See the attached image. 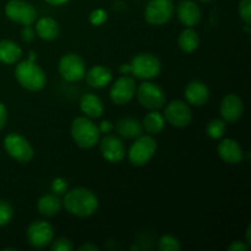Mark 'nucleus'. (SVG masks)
<instances>
[{"mask_svg": "<svg viewBox=\"0 0 251 251\" xmlns=\"http://www.w3.org/2000/svg\"><path fill=\"white\" fill-rule=\"evenodd\" d=\"M63 205L70 215L76 217H90L97 211L100 201L96 194L87 188H75L66 191Z\"/></svg>", "mask_w": 251, "mask_h": 251, "instance_id": "obj_1", "label": "nucleus"}, {"mask_svg": "<svg viewBox=\"0 0 251 251\" xmlns=\"http://www.w3.org/2000/svg\"><path fill=\"white\" fill-rule=\"evenodd\" d=\"M15 77L21 87L31 92H38L47 85V75L43 69L29 58L17 64L15 69Z\"/></svg>", "mask_w": 251, "mask_h": 251, "instance_id": "obj_2", "label": "nucleus"}, {"mask_svg": "<svg viewBox=\"0 0 251 251\" xmlns=\"http://www.w3.org/2000/svg\"><path fill=\"white\" fill-rule=\"evenodd\" d=\"M71 136L80 149L88 150L100 142V132L90 118L78 117L71 124Z\"/></svg>", "mask_w": 251, "mask_h": 251, "instance_id": "obj_3", "label": "nucleus"}, {"mask_svg": "<svg viewBox=\"0 0 251 251\" xmlns=\"http://www.w3.org/2000/svg\"><path fill=\"white\" fill-rule=\"evenodd\" d=\"M130 74L140 80H151L161 73V61L151 53H140L130 61Z\"/></svg>", "mask_w": 251, "mask_h": 251, "instance_id": "obj_4", "label": "nucleus"}, {"mask_svg": "<svg viewBox=\"0 0 251 251\" xmlns=\"http://www.w3.org/2000/svg\"><path fill=\"white\" fill-rule=\"evenodd\" d=\"M157 151V142L150 135H140L129 150V161L132 166L142 167L151 161Z\"/></svg>", "mask_w": 251, "mask_h": 251, "instance_id": "obj_5", "label": "nucleus"}, {"mask_svg": "<svg viewBox=\"0 0 251 251\" xmlns=\"http://www.w3.org/2000/svg\"><path fill=\"white\" fill-rule=\"evenodd\" d=\"M4 149L6 153L20 163H27L34 156V150L26 137L11 132L4 139Z\"/></svg>", "mask_w": 251, "mask_h": 251, "instance_id": "obj_6", "label": "nucleus"}, {"mask_svg": "<svg viewBox=\"0 0 251 251\" xmlns=\"http://www.w3.org/2000/svg\"><path fill=\"white\" fill-rule=\"evenodd\" d=\"M136 97L140 104L150 110H158L166 104V93L157 83L142 82L136 88Z\"/></svg>", "mask_w": 251, "mask_h": 251, "instance_id": "obj_7", "label": "nucleus"}, {"mask_svg": "<svg viewBox=\"0 0 251 251\" xmlns=\"http://www.w3.org/2000/svg\"><path fill=\"white\" fill-rule=\"evenodd\" d=\"M58 69L61 77L69 82H77L85 77V61L76 53H68L61 56Z\"/></svg>", "mask_w": 251, "mask_h": 251, "instance_id": "obj_8", "label": "nucleus"}, {"mask_svg": "<svg viewBox=\"0 0 251 251\" xmlns=\"http://www.w3.org/2000/svg\"><path fill=\"white\" fill-rule=\"evenodd\" d=\"M5 15L16 24L31 26L36 22L37 10L33 5L25 0H10L5 5Z\"/></svg>", "mask_w": 251, "mask_h": 251, "instance_id": "obj_9", "label": "nucleus"}, {"mask_svg": "<svg viewBox=\"0 0 251 251\" xmlns=\"http://www.w3.org/2000/svg\"><path fill=\"white\" fill-rule=\"evenodd\" d=\"M27 242L34 249H44L49 247L54 239V229L46 221H34L27 228Z\"/></svg>", "mask_w": 251, "mask_h": 251, "instance_id": "obj_10", "label": "nucleus"}, {"mask_svg": "<svg viewBox=\"0 0 251 251\" xmlns=\"http://www.w3.org/2000/svg\"><path fill=\"white\" fill-rule=\"evenodd\" d=\"M174 12L172 0H150L145 7V20L147 24L159 26L171 20Z\"/></svg>", "mask_w": 251, "mask_h": 251, "instance_id": "obj_11", "label": "nucleus"}, {"mask_svg": "<svg viewBox=\"0 0 251 251\" xmlns=\"http://www.w3.org/2000/svg\"><path fill=\"white\" fill-rule=\"evenodd\" d=\"M163 117L166 123H169L172 126L186 127L193 119V113L188 103L176 100L166 105Z\"/></svg>", "mask_w": 251, "mask_h": 251, "instance_id": "obj_12", "label": "nucleus"}, {"mask_svg": "<svg viewBox=\"0 0 251 251\" xmlns=\"http://www.w3.org/2000/svg\"><path fill=\"white\" fill-rule=\"evenodd\" d=\"M136 93V82L127 75L120 76L110 87V100L118 105H124L134 98Z\"/></svg>", "mask_w": 251, "mask_h": 251, "instance_id": "obj_13", "label": "nucleus"}, {"mask_svg": "<svg viewBox=\"0 0 251 251\" xmlns=\"http://www.w3.org/2000/svg\"><path fill=\"white\" fill-rule=\"evenodd\" d=\"M244 112V103L238 95L230 93L222 100L220 105V113L226 123H235L242 118Z\"/></svg>", "mask_w": 251, "mask_h": 251, "instance_id": "obj_14", "label": "nucleus"}, {"mask_svg": "<svg viewBox=\"0 0 251 251\" xmlns=\"http://www.w3.org/2000/svg\"><path fill=\"white\" fill-rule=\"evenodd\" d=\"M100 152L102 156L112 163H118L125 157V146L122 140L115 135H107L100 141Z\"/></svg>", "mask_w": 251, "mask_h": 251, "instance_id": "obj_15", "label": "nucleus"}, {"mask_svg": "<svg viewBox=\"0 0 251 251\" xmlns=\"http://www.w3.org/2000/svg\"><path fill=\"white\" fill-rule=\"evenodd\" d=\"M218 156L228 164H238L244 159V151L239 142L233 139H225L217 147Z\"/></svg>", "mask_w": 251, "mask_h": 251, "instance_id": "obj_16", "label": "nucleus"}, {"mask_svg": "<svg viewBox=\"0 0 251 251\" xmlns=\"http://www.w3.org/2000/svg\"><path fill=\"white\" fill-rule=\"evenodd\" d=\"M176 14H178L179 21L186 27L196 26L201 20L200 6L193 0H183L178 5Z\"/></svg>", "mask_w": 251, "mask_h": 251, "instance_id": "obj_17", "label": "nucleus"}, {"mask_svg": "<svg viewBox=\"0 0 251 251\" xmlns=\"http://www.w3.org/2000/svg\"><path fill=\"white\" fill-rule=\"evenodd\" d=\"M210 98L208 87L201 81H191L185 88V100L194 107H201L206 104Z\"/></svg>", "mask_w": 251, "mask_h": 251, "instance_id": "obj_18", "label": "nucleus"}, {"mask_svg": "<svg viewBox=\"0 0 251 251\" xmlns=\"http://www.w3.org/2000/svg\"><path fill=\"white\" fill-rule=\"evenodd\" d=\"M86 82L92 88H103L113 80V74L107 66L96 65L85 74Z\"/></svg>", "mask_w": 251, "mask_h": 251, "instance_id": "obj_19", "label": "nucleus"}, {"mask_svg": "<svg viewBox=\"0 0 251 251\" xmlns=\"http://www.w3.org/2000/svg\"><path fill=\"white\" fill-rule=\"evenodd\" d=\"M80 108L85 115L90 119H97L102 117L104 105L102 100L93 93H85L80 100Z\"/></svg>", "mask_w": 251, "mask_h": 251, "instance_id": "obj_20", "label": "nucleus"}, {"mask_svg": "<svg viewBox=\"0 0 251 251\" xmlns=\"http://www.w3.org/2000/svg\"><path fill=\"white\" fill-rule=\"evenodd\" d=\"M115 130L124 139L135 140L140 135H142L144 126H142V123L135 118H123L117 122Z\"/></svg>", "mask_w": 251, "mask_h": 251, "instance_id": "obj_21", "label": "nucleus"}, {"mask_svg": "<svg viewBox=\"0 0 251 251\" xmlns=\"http://www.w3.org/2000/svg\"><path fill=\"white\" fill-rule=\"evenodd\" d=\"M36 33L43 41H54L59 37L60 27L51 17H42L36 24Z\"/></svg>", "mask_w": 251, "mask_h": 251, "instance_id": "obj_22", "label": "nucleus"}, {"mask_svg": "<svg viewBox=\"0 0 251 251\" xmlns=\"http://www.w3.org/2000/svg\"><path fill=\"white\" fill-rule=\"evenodd\" d=\"M61 206H63V202L58 198V195L48 194L39 199L37 202V210L44 217H54L60 212Z\"/></svg>", "mask_w": 251, "mask_h": 251, "instance_id": "obj_23", "label": "nucleus"}, {"mask_svg": "<svg viewBox=\"0 0 251 251\" xmlns=\"http://www.w3.org/2000/svg\"><path fill=\"white\" fill-rule=\"evenodd\" d=\"M22 49L10 39L0 41V61L4 64H15L21 59Z\"/></svg>", "mask_w": 251, "mask_h": 251, "instance_id": "obj_24", "label": "nucleus"}, {"mask_svg": "<svg viewBox=\"0 0 251 251\" xmlns=\"http://www.w3.org/2000/svg\"><path fill=\"white\" fill-rule=\"evenodd\" d=\"M179 48L185 53H193L200 46V37L193 27H188L180 33L178 39Z\"/></svg>", "mask_w": 251, "mask_h": 251, "instance_id": "obj_25", "label": "nucleus"}, {"mask_svg": "<svg viewBox=\"0 0 251 251\" xmlns=\"http://www.w3.org/2000/svg\"><path fill=\"white\" fill-rule=\"evenodd\" d=\"M142 126L146 130L149 134L157 135L161 134L162 131L166 127V119H164L163 114H161L157 110H152L149 114H146V117L144 118V122H142Z\"/></svg>", "mask_w": 251, "mask_h": 251, "instance_id": "obj_26", "label": "nucleus"}, {"mask_svg": "<svg viewBox=\"0 0 251 251\" xmlns=\"http://www.w3.org/2000/svg\"><path fill=\"white\" fill-rule=\"evenodd\" d=\"M227 130V125L223 119H212L208 122L207 126H206V132H207L208 137L213 140H218L226 134Z\"/></svg>", "mask_w": 251, "mask_h": 251, "instance_id": "obj_27", "label": "nucleus"}, {"mask_svg": "<svg viewBox=\"0 0 251 251\" xmlns=\"http://www.w3.org/2000/svg\"><path fill=\"white\" fill-rule=\"evenodd\" d=\"M158 248L161 251H179L180 250V243L173 235H163L159 239Z\"/></svg>", "mask_w": 251, "mask_h": 251, "instance_id": "obj_28", "label": "nucleus"}, {"mask_svg": "<svg viewBox=\"0 0 251 251\" xmlns=\"http://www.w3.org/2000/svg\"><path fill=\"white\" fill-rule=\"evenodd\" d=\"M14 217V208L9 202L0 200V227L6 226Z\"/></svg>", "mask_w": 251, "mask_h": 251, "instance_id": "obj_29", "label": "nucleus"}, {"mask_svg": "<svg viewBox=\"0 0 251 251\" xmlns=\"http://www.w3.org/2000/svg\"><path fill=\"white\" fill-rule=\"evenodd\" d=\"M51 251H71L74 250V245L68 238H58L50 243Z\"/></svg>", "mask_w": 251, "mask_h": 251, "instance_id": "obj_30", "label": "nucleus"}, {"mask_svg": "<svg viewBox=\"0 0 251 251\" xmlns=\"http://www.w3.org/2000/svg\"><path fill=\"white\" fill-rule=\"evenodd\" d=\"M239 16L245 25L251 24V0H242L239 2Z\"/></svg>", "mask_w": 251, "mask_h": 251, "instance_id": "obj_31", "label": "nucleus"}, {"mask_svg": "<svg viewBox=\"0 0 251 251\" xmlns=\"http://www.w3.org/2000/svg\"><path fill=\"white\" fill-rule=\"evenodd\" d=\"M68 181L63 178H55L51 183V193L55 195H64L68 191Z\"/></svg>", "mask_w": 251, "mask_h": 251, "instance_id": "obj_32", "label": "nucleus"}, {"mask_svg": "<svg viewBox=\"0 0 251 251\" xmlns=\"http://www.w3.org/2000/svg\"><path fill=\"white\" fill-rule=\"evenodd\" d=\"M107 17H108L107 11H104V10L102 9H97L95 10V11L91 12L90 21L91 24L95 25V26H100V25L104 24V22L107 21Z\"/></svg>", "mask_w": 251, "mask_h": 251, "instance_id": "obj_33", "label": "nucleus"}, {"mask_svg": "<svg viewBox=\"0 0 251 251\" xmlns=\"http://www.w3.org/2000/svg\"><path fill=\"white\" fill-rule=\"evenodd\" d=\"M34 36H36V33H34L33 28H32L31 26H25L24 28H22L21 38L24 42H26V43H31V42L34 39Z\"/></svg>", "mask_w": 251, "mask_h": 251, "instance_id": "obj_34", "label": "nucleus"}, {"mask_svg": "<svg viewBox=\"0 0 251 251\" xmlns=\"http://www.w3.org/2000/svg\"><path fill=\"white\" fill-rule=\"evenodd\" d=\"M249 244H245V243L240 242V240H235L234 243L228 247V251H248L249 250Z\"/></svg>", "mask_w": 251, "mask_h": 251, "instance_id": "obj_35", "label": "nucleus"}, {"mask_svg": "<svg viewBox=\"0 0 251 251\" xmlns=\"http://www.w3.org/2000/svg\"><path fill=\"white\" fill-rule=\"evenodd\" d=\"M113 129H114V125H113L110 120H103L100 124V126H98L100 134H109V132L113 131Z\"/></svg>", "mask_w": 251, "mask_h": 251, "instance_id": "obj_36", "label": "nucleus"}, {"mask_svg": "<svg viewBox=\"0 0 251 251\" xmlns=\"http://www.w3.org/2000/svg\"><path fill=\"white\" fill-rule=\"evenodd\" d=\"M7 122V109L1 102H0V130L4 129Z\"/></svg>", "mask_w": 251, "mask_h": 251, "instance_id": "obj_37", "label": "nucleus"}, {"mask_svg": "<svg viewBox=\"0 0 251 251\" xmlns=\"http://www.w3.org/2000/svg\"><path fill=\"white\" fill-rule=\"evenodd\" d=\"M78 250L80 251H98L100 250V248H98L97 245L92 244V243H86V244L81 245V247L78 248Z\"/></svg>", "mask_w": 251, "mask_h": 251, "instance_id": "obj_38", "label": "nucleus"}, {"mask_svg": "<svg viewBox=\"0 0 251 251\" xmlns=\"http://www.w3.org/2000/svg\"><path fill=\"white\" fill-rule=\"evenodd\" d=\"M119 73L122 75H129L130 74V64H123L119 68Z\"/></svg>", "mask_w": 251, "mask_h": 251, "instance_id": "obj_39", "label": "nucleus"}, {"mask_svg": "<svg viewBox=\"0 0 251 251\" xmlns=\"http://www.w3.org/2000/svg\"><path fill=\"white\" fill-rule=\"evenodd\" d=\"M48 4L50 5H54V6H59V5H64L66 4V2H69L70 0H46Z\"/></svg>", "mask_w": 251, "mask_h": 251, "instance_id": "obj_40", "label": "nucleus"}, {"mask_svg": "<svg viewBox=\"0 0 251 251\" xmlns=\"http://www.w3.org/2000/svg\"><path fill=\"white\" fill-rule=\"evenodd\" d=\"M247 244L251 245V226H249L247 229Z\"/></svg>", "mask_w": 251, "mask_h": 251, "instance_id": "obj_41", "label": "nucleus"}, {"mask_svg": "<svg viewBox=\"0 0 251 251\" xmlns=\"http://www.w3.org/2000/svg\"><path fill=\"white\" fill-rule=\"evenodd\" d=\"M200 1H202V2H208V1H212V0H200Z\"/></svg>", "mask_w": 251, "mask_h": 251, "instance_id": "obj_42", "label": "nucleus"}]
</instances>
